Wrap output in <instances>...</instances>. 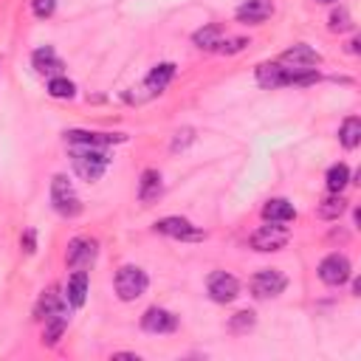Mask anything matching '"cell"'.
I'll use <instances>...</instances> for the list:
<instances>
[{"mask_svg":"<svg viewBox=\"0 0 361 361\" xmlns=\"http://www.w3.org/2000/svg\"><path fill=\"white\" fill-rule=\"evenodd\" d=\"M254 76H257V85L265 87V90H276V87H307V85H316L322 79L316 68H288V65H282L276 59L257 65Z\"/></svg>","mask_w":361,"mask_h":361,"instance_id":"obj_1","label":"cell"},{"mask_svg":"<svg viewBox=\"0 0 361 361\" xmlns=\"http://www.w3.org/2000/svg\"><path fill=\"white\" fill-rule=\"evenodd\" d=\"M71 152V166L73 172L85 180V183H96L104 169L110 166V155L107 149H96V147H68Z\"/></svg>","mask_w":361,"mask_h":361,"instance_id":"obj_2","label":"cell"},{"mask_svg":"<svg viewBox=\"0 0 361 361\" xmlns=\"http://www.w3.org/2000/svg\"><path fill=\"white\" fill-rule=\"evenodd\" d=\"M51 206H54V212L59 214V217H79L82 214V197L76 195V189H73V183H71V178L68 175H62V172H56L54 178H51Z\"/></svg>","mask_w":361,"mask_h":361,"instance_id":"obj_3","label":"cell"},{"mask_svg":"<svg viewBox=\"0 0 361 361\" xmlns=\"http://www.w3.org/2000/svg\"><path fill=\"white\" fill-rule=\"evenodd\" d=\"M113 288H116V296H118L121 302H135L138 296L147 293L149 276H147V271L138 268V265H121V268L116 271V276H113Z\"/></svg>","mask_w":361,"mask_h":361,"instance_id":"obj_4","label":"cell"},{"mask_svg":"<svg viewBox=\"0 0 361 361\" xmlns=\"http://www.w3.org/2000/svg\"><path fill=\"white\" fill-rule=\"evenodd\" d=\"M316 274H319V279H322L324 285H330V288H341V285H347L350 276H353V262H350L347 254H341V251H330L327 257H322Z\"/></svg>","mask_w":361,"mask_h":361,"instance_id":"obj_5","label":"cell"},{"mask_svg":"<svg viewBox=\"0 0 361 361\" xmlns=\"http://www.w3.org/2000/svg\"><path fill=\"white\" fill-rule=\"evenodd\" d=\"M288 240H290V228H288V223H268V220H265V226H259L257 231H251L248 245H251L254 251L268 254V251H279V248H285Z\"/></svg>","mask_w":361,"mask_h":361,"instance_id":"obj_6","label":"cell"},{"mask_svg":"<svg viewBox=\"0 0 361 361\" xmlns=\"http://www.w3.org/2000/svg\"><path fill=\"white\" fill-rule=\"evenodd\" d=\"M155 231L164 234V237L180 240V243H200V240H206V231L200 226H195L192 220L180 217V214H169V217L155 220Z\"/></svg>","mask_w":361,"mask_h":361,"instance_id":"obj_7","label":"cell"},{"mask_svg":"<svg viewBox=\"0 0 361 361\" xmlns=\"http://www.w3.org/2000/svg\"><path fill=\"white\" fill-rule=\"evenodd\" d=\"M288 288V276L279 268H262L248 279V290L254 299H276L279 293H285Z\"/></svg>","mask_w":361,"mask_h":361,"instance_id":"obj_8","label":"cell"},{"mask_svg":"<svg viewBox=\"0 0 361 361\" xmlns=\"http://www.w3.org/2000/svg\"><path fill=\"white\" fill-rule=\"evenodd\" d=\"M62 138L65 147H96V149H107L113 144L127 141L124 133H99V130H65Z\"/></svg>","mask_w":361,"mask_h":361,"instance_id":"obj_9","label":"cell"},{"mask_svg":"<svg viewBox=\"0 0 361 361\" xmlns=\"http://www.w3.org/2000/svg\"><path fill=\"white\" fill-rule=\"evenodd\" d=\"M206 293L217 305H228L240 296V279L228 271H212L206 279Z\"/></svg>","mask_w":361,"mask_h":361,"instance_id":"obj_10","label":"cell"},{"mask_svg":"<svg viewBox=\"0 0 361 361\" xmlns=\"http://www.w3.org/2000/svg\"><path fill=\"white\" fill-rule=\"evenodd\" d=\"M99 257V240L96 237H73L68 243V251H65V265L71 271L76 268H90Z\"/></svg>","mask_w":361,"mask_h":361,"instance_id":"obj_11","label":"cell"},{"mask_svg":"<svg viewBox=\"0 0 361 361\" xmlns=\"http://www.w3.org/2000/svg\"><path fill=\"white\" fill-rule=\"evenodd\" d=\"M141 330L144 333H152V336H166V333H175L178 330V316L166 307H147L141 313Z\"/></svg>","mask_w":361,"mask_h":361,"instance_id":"obj_12","label":"cell"},{"mask_svg":"<svg viewBox=\"0 0 361 361\" xmlns=\"http://www.w3.org/2000/svg\"><path fill=\"white\" fill-rule=\"evenodd\" d=\"M65 310H71V305L65 302V293H59V288L51 285V288H45L39 293V299L34 305V319L37 322H45V319H51L56 313H65Z\"/></svg>","mask_w":361,"mask_h":361,"instance_id":"obj_13","label":"cell"},{"mask_svg":"<svg viewBox=\"0 0 361 361\" xmlns=\"http://www.w3.org/2000/svg\"><path fill=\"white\" fill-rule=\"evenodd\" d=\"M276 62H282L288 68H316V65H322V54L316 48H310L307 42H296V45L285 48Z\"/></svg>","mask_w":361,"mask_h":361,"instance_id":"obj_14","label":"cell"},{"mask_svg":"<svg viewBox=\"0 0 361 361\" xmlns=\"http://www.w3.org/2000/svg\"><path fill=\"white\" fill-rule=\"evenodd\" d=\"M31 68H34L39 76L51 79V76H62L65 62H62V56H59L51 45H39V48L31 54Z\"/></svg>","mask_w":361,"mask_h":361,"instance_id":"obj_15","label":"cell"},{"mask_svg":"<svg viewBox=\"0 0 361 361\" xmlns=\"http://www.w3.org/2000/svg\"><path fill=\"white\" fill-rule=\"evenodd\" d=\"M274 14V3L271 0H243L234 11L237 23L243 25H262L268 17Z\"/></svg>","mask_w":361,"mask_h":361,"instance_id":"obj_16","label":"cell"},{"mask_svg":"<svg viewBox=\"0 0 361 361\" xmlns=\"http://www.w3.org/2000/svg\"><path fill=\"white\" fill-rule=\"evenodd\" d=\"M87 290H90V276H87V268H76L68 282H65V302L71 307H82L85 299H87Z\"/></svg>","mask_w":361,"mask_h":361,"instance_id":"obj_17","label":"cell"},{"mask_svg":"<svg viewBox=\"0 0 361 361\" xmlns=\"http://www.w3.org/2000/svg\"><path fill=\"white\" fill-rule=\"evenodd\" d=\"M161 195H164V178H161V172L152 169V166L144 169L141 178H138V200L149 206V203H158Z\"/></svg>","mask_w":361,"mask_h":361,"instance_id":"obj_18","label":"cell"},{"mask_svg":"<svg viewBox=\"0 0 361 361\" xmlns=\"http://www.w3.org/2000/svg\"><path fill=\"white\" fill-rule=\"evenodd\" d=\"M259 214H262V220H268V223H293V220H296V209H293V203L285 200V197H271V200H265Z\"/></svg>","mask_w":361,"mask_h":361,"instance_id":"obj_19","label":"cell"},{"mask_svg":"<svg viewBox=\"0 0 361 361\" xmlns=\"http://www.w3.org/2000/svg\"><path fill=\"white\" fill-rule=\"evenodd\" d=\"M172 79H175V62H161V65H155V68L144 76V90H147L149 96H155V93H161Z\"/></svg>","mask_w":361,"mask_h":361,"instance_id":"obj_20","label":"cell"},{"mask_svg":"<svg viewBox=\"0 0 361 361\" xmlns=\"http://www.w3.org/2000/svg\"><path fill=\"white\" fill-rule=\"evenodd\" d=\"M68 310L65 313H56V316H51V319H45L42 322V344L45 347H56L59 344V338L65 336V330H68Z\"/></svg>","mask_w":361,"mask_h":361,"instance_id":"obj_21","label":"cell"},{"mask_svg":"<svg viewBox=\"0 0 361 361\" xmlns=\"http://www.w3.org/2000/svg\"><path fill=\"white\" fill-rule=\"evenodd\" d=\"M220 39H223V28H220L217 23H209V25H203V28H197V31L192 34V42H195L200 51H214V54H217Z\"/></svg>","mask_w":361,"mask_h":361,"instance_id":"obj_22","label":"cell"},{"mask_svg":"<svg viewBox=\"0 0 361 361\" xmlns=\"http://www.w3.org/2000/svg\"><path fill=\"white\" fill-rule=\"evenodd\" d=\"M338 144L344 149H355L361 144V118L358 116H347L338 124Z\"/></svg>","mask_w":361,"mask_h":361,"instance_id":"obj_23","label":"cell"},{"mask_svg":"<svg viewBox=\"0 0 361 361\" xmlns=\"http://www.w3.org/2000/svg\"><path fill=\"white\" fill-rule=\"evenodd\" d=\"M324 183H327V192H344L350 183H353V172H350V166L344 164V161H338V164H333L330 169H327V175H324Z\"/></svg>","mask_w":361,"mask_h":361,"instance_id":"obj_24","label":"cell"},{"mask_svg":"<svg viewBox=\"0 0 361 361\" xmlns=\"http://www.w3.org/2000/svg\"><path fill=\"white\" fill-rule=\"evenodd\" d=\"M347 212V197L338 192H330L319 206H316V217H322V220H338L341 214Z\"/></svg>","mask_w":361,"mask_h":361,"instance_id":"obj_25","label":"cell"},{"mask_svg":"<svg viewBox=\"0 0 361 361\" xmlns=\"http://www.w3.org/2000/svg\"><path fill=\"white\" fill-rule=\"evenodd\" d=\"M45 90L51 99H73L76 96V85L68 76H51L45 82Z\"/></svg>","mask_w":361,"mask_h":361,"instance_id":"obj_26","label":"cell"},{"mask_svg":"<svg viewBox=\"0 0 361 361\" xmlns=\"http://www.w3.org/2000/svg\"><path fill=\"white\" fill-rule=\"evenodd\" d=\"M254 324H257V313H254V310H237V313L228 319V333L245 336L248 330H254Z\"/></svg>","mask_w":361,"mask_h":361,"instance_id":"obj_27","label":"cell"},{"mask_svg":"<svg viewBox=\"0 0 361 361\" xmlns=\"http://www.w3.org/2000/svg\"><path fill=\"white\" fill-rule=\"evenodd\" d=\"M327 25H330V31H333V34H344V31H353V28H355L353 14H350L344 6H338V8H333V11H330Z\"/></svg>","mask_w":361,"mask_h":361,"instance_id":"obj_28","label":"cell"},{"mask_svg":"<svg viewBox=\"0 0 361 361\" xmlns=\"http://www.w3.org/2000/svg\"><path fill=\"white\" fill-rule=\"evenodd\" d=\"M56 6H59V0H31V14L37 20H48V17H54Z\"/></svg>","mask_w":361,"mask_h":361,"instance_id":"obj_29","label":"cell"},{"mask_svg":"<svg viewBox=\"0 0 361 361\" xmlns=\"http://www.w3.org/2000/svg\"><path fill=\"white\" fill-rule=\"evenodd\" d=\"M245 45H248L245 37H223L220 45H217V54H228L231 56V54H240Z\"/></svg>","mask_w":361,"mask_h":361,"instance_id":"obj_30","label":"cell"},{"mask_svg":"<svg viewBox=\"0 0 361 361\" xmlns=\"http://www.w3.org/2000/svg\"><path fill=\"white\" fill-rule=\"evenodd\" d=\"M192 141H195V130H192V127H180V130L175 133V138H172L169 149H172V152H178V149H186Z\"/></svg>","mask_w":361,"mask_h":361,"instance_id":"obj_31","label":"cell"},{"mask_svg":"<svg viewBox=\"0 0 361 361\" xmlns=\"http://www.w3.org/2000/svg\"><path fill=\"white\" fill-rule=\"evenodd\" d=\"M20 248H23L28 257L37 251V231H34V228H25V231H23V237H20Z\"/></svg>","mask_w":361,"mask_h":361,"instance_id":"obj_32","label":"cell"},{"mask_svg":"<svg viewBox=\"0 0 361 361\" xmlns=\"http://www.w3.org/2000/svg\"><path fill=\"white\" fill-rule=\"evenodd\" d=\"M110 358H127V361H141V355H138V353H113Z\"/></svg>","mask_w":361,"mask_h":361,"instance_id":"obj_33","label":"cell"},{"mask_svg":"<svg viewBox=\"0 0 361 361\" xmlns=\"http://www.w3.org/2000/svg\"><path fill=\"white\" fill-rule=\"evenodd\" d=\"M353 279V276H350ZM358 290H361V282L358 279H353V296H358Z\"/></svg>","mask_w":361,"mask_h":361,"instance_id":"obj_34","label":"cell"},{"mask_svg":"<svg viewBox=\"0 0 361 361\" xmlns=\"http://www.w3.org/2000/svg\"><path fill=\"white\" fill-rule=\"evenodd\" d=\"M316 3H336V0H316Z\"/></svg>","mask_w":361,"mask_h":361,"instance_id":"obj_35","label":"cell"},{"mask_svg":"<svg viewBox=\"0 0 361 361\" xmlns=\"http://www.w3.org/2000/svg\"><path fill=\"white\" fill-rule=\"evenodd\" d=\"M0 68H3V56H0Z\"/></svg>","mask_w":361,"mask_h":361,"instance_id":"obj_36","label":"cell"}]
</instances>
